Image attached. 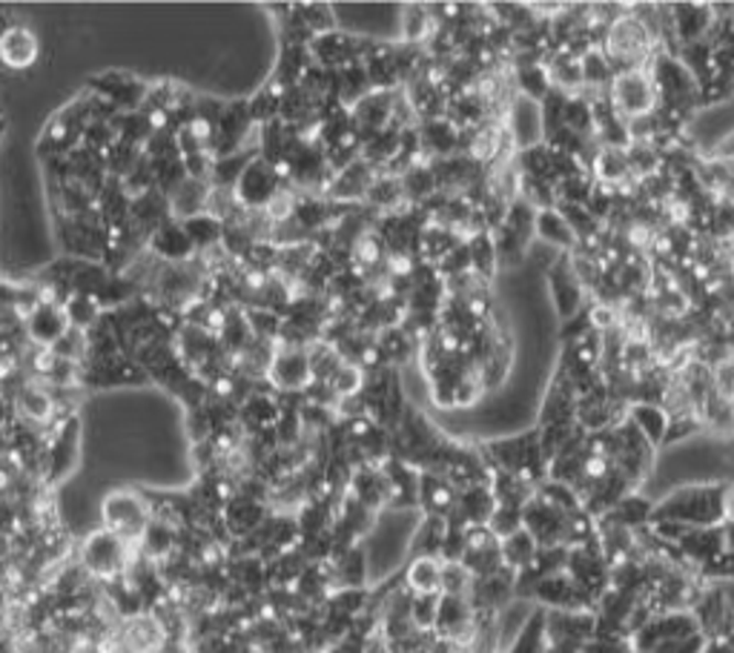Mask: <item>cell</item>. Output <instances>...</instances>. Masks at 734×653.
I'll return each instance as SVG.
<instances>
[{"instance_id": "1", "label": "cell", "mask_w": 734, "mask_h": 653, "mask_svg": "<svg viewBox=\"0 0 734 653\" xmlns=\"http://www.w3.org/2000/svg\"><path fill=\"white\" fill-rule=\"evenodd\" d=\"M728 482H703L671 490L651 510V522H675L683 528H717L723 524V496Z\"/></svg>"}, {"instance_id": "2", "label": "cell", "mask_w": 734, "mask_h": 653, "mask_svg": "<svg viewBox=\"0 0 734 653\" xmlns=\"http://www.w3.org/2000/svg\"><path fill=\"white\" fill-rule=\"evenodd\" d=\"M480 453L491 473H505V476L523 479L525 485L532 487H539L548 479V458L543 453L537 430L482 444Z\"/></svg>"}, {"instance_id": "3", "label": "cell", "mask_w": 734, "mask_h": 653, "mask_svg": "<svg viewBox=\"0 0 734 653\" xmlns=\"http://www.w3.org/2000/svg\"><path fill=\"white\" fill-rule=\"evenodd\" d=\"M132 553H135V544L124 542V539L116 536L112 530L98 528L92 530V533H87V539L80 544L78 562L95 582H101L103 585V582H112L118 579V576H124Z\"/></svg>"}, {"instance_id": "4", "label": "cell", "mask_w": 734, "mask_h": 653, "mask_svg": "<svg viewBox=\"0 0 734 653\" xmlns=\"http://www.w3.org/2000/svg\"><path fill=\"white\" fill-rule=\"evenodd\" d=\"M101 522L103 528L112 530L116 536H121L124 542L139 544L141 533L153 519V510H150V501H146L144 490H135V487H118L101 499Z\"/></svg>"}, {"instance_id": "5", "label": "cell", "mask_w": 734, "mask_h": 653, "mask_svg": "<svg viewBox=\"0 0 734 653\" xmlns=\"http://www.w3.org/2000/svg\"><path fill=\"white\" fill-rule=\"evenodd\" d=\"M609 103L617 112L620 121L632 124L640 118L655 115L657 112V89L655 80L646 69H632V73L614 75L609 87Z\"/></svg>"}, {"instance_id": "6", "label": "cell", "mask_w": 734, "mask_h": 653, "mask_svg": "<svg viewBox=\"0 0 734 653\" xmlns=\"http://www.w3.org/2000/svg\"><path fill=\"white\" fill-rule=\"evenodd\" d=\"M284 187H287V181L282 178V173H278L270 161L255 155L248 167H244V173L239 175V181H235L233 187V196L235 201H239L241 210L264 212L270 207V201H273Z\"/></svg>"}, {"instance_id": "7", "label": "cell", "mask_w": 734, "mask_h": 653, "mask_svg": "<svg viewBox=\"0 0 734 653\" xmlns=\"http://www.w3.org/2000/svg\"><path fill=\"white\" fill-rule=\"evenodd\" d=\"M577 513H566V510L554 508L551 501L534 494L523 508V528L532 533L539 547H568L571 544V519Z\"/></svg>"}, {"instance_id": "8", "label": "cell", "mask_w": 734, "mask_h": 653, "mask_svg": "<svg viewBox=\"0 0 734 653\" xmlns=\"http://www.w3.org/2000/svg\"><path fill=\"white\" fill-rule=\"evenodd\" d=\"M313 381L310 373V356L307 347H287V344H276L273 362L267 370V385L278 392V396H296L305 392Z\"/></svg>"}, {"instance_id": "9", "label": "cell", "mask_w": 734, "mask_h": 653, "mask_svg": "<svg viewBox=\"0 0 734 653\" xmlns=\"http://www.w3.org/2000/svg\"><path fill=\"white\" fill-rule=\"evenodd\" d=\"M41 60V37L30 21H21L0 32V64L12 75H30Z\"/></svg>"}, {"instance_id": "10", "label": "cell", "mask_w": 734, "mask_h": 653, "mask_svg": "<svg viewBox=\"0 0 734 653\" xmlns=\"http://www.w3.org/2000/svg\"><path fill=\"white\" fill-rule=\"evenodd\" d=\"M66 330H69V319H66L64 305H55V301H41V305L23 319V333H26V339H30L37 350L55 347V344L64 339Z\"/></svg>"}, {"instance_id": "11", "label": "cell", "mask_w": 734, "mask_h": 653, "mask_svg": "<svg viewBox=\"0 0 734 653\" xmlns=\"http://www.w3.org/2000/svg\"><path fill=\"white\" fill-rule=\"evenodd\" d=\"M548 281H551V296L554 305H557V312H560V319L568 321L574 319L577 312L585 310V287L577 278L574 267H571V258L568 253H562V258L551 267L548 273Z\"/></svg>"}, {"instance_id": "12", "label": "cell", "mask_w": 734, "mask_h": 653, "mask_svg": "<svg viewBox=\"0 0 734 653\" xmlns=\"http://www.w3.org/2000/svg\"><path fill=\"white\" fill-rule=\"evenodd\" d=\"M146 253L153 255L155 262L164 264L193 262L198 255L196 247H193V241H189V235L184 233L182 221H173V218L150 235V241H146Z\"/></svg>"}, {"instance_id": "13", "label": "cell", "mask_w": 734, "mask_h": 653, "mask_svg": "<svg viewBox=\"0 0 734 653\" xmlns=\"http://www.w3.org/2000/svg\"><path fill=\"white\" fill-rule=\"evenodd\" d=\"M459 490L439 473H419V490H416V508L425 516L451 519L457 513Z\"/></svg>"}, {"instance_id": "14", "label": "cell", "mask_w": 734, "mask_h": 653, "mask_svg": "<svg viewBox=\"0 0 734 653\" xmlns=\"http://www.w3.org/2000/svg\"><path fill=\"white\" fill-rule=\"evenodd\" d=\"M210 181H201V178H182V181L175 184L169 189L167 196V207H169V218L173 221H187L193 215H201L207 212V198H210Z\"/></svg>"}, {"instance_id": "15", "label": "cell", "mask_w": 734, "mask_h": 653, "mask_svg": "<svg viewBox=\"0 0 734 653\" xmlns=\"http://www.w3.org/2000/svg\"><path fill=\"white\" fill-rule=\"evenodd\" d=\"M402 588L410 596H442V560L414 556L399 574Z\"/></svg>"}, {"instance_id": "16", "label": "cell", "mask_w": 734, "mask_h": 653, "mask_svg": "<svg viewBox=\"0 0 734 653\" xmlns=\"http://www.w3.org/2000/svg\"><path fill=\"white\" fill-rule=\"evenodd\" d=\"M625 419L632 421L634 430H637L655 451L666 444V433H669L671 419L660 405H651V401H634V405L625 407Z\"/></svg>"}, {"instance_id": "17", "label": "cell", "mask_w": 734, "mask_h": 653, "mask_svg": "<svg viewBox=\"0 0 734 653\" xmlns=\"http://www.w3.org/2000/svg\"><path fill=\"white\" fill-rule=\"evenodd\" d=\"M534 235H539V241H546L551 247L562 250V253H571V250L580 247L574 230L568 226V221L562 218V212L554 207V210H539L537 221H534Z\"/></svg>"}, {"instance_id": "18", "label": "cell", "mask_w": 734, "mask_h": 653, "mask_svg": "<svg viewBox=\"0 0 734 653\" xmlns=\"http://www.w3.org/2000/svg\"><path fill=\"white\" fill-rule=\"evenodd\" d=\"M500 553H502V565L511 567L514 574L525 571V567L532 565L534 556L539 553V544L534 542V536L525 528H519L511 536L500 539Z\"/></svg>"}, {"instance_id": "19", "label": "cell", "mask_w": 734, "mask_h": 653, "mask_svg": "<svg viewBox=\"0 0 734 653\" xmlns=\"http://www.w3.org/2000/svg\"><path fill=\"white\" fill-rule=\"evenodd\" d=\"M184 233L189 235L196 253H210V250L221 247V239H224V224L219 218H212L210 212H201V215H193L187 221H182Z\"/></svg>"}, {"instance_id": "20", "label": "cell", "mask_w": 734, "mask_h": 653, "mask_svg": "<svg viewBox=\"0 0 734 653\" xmlns=\"http://www.w3.org/2000/svg\"><path fill=\"white\" fill-rule=\"evenodd\" d=\"M64 312H66V319H69V326L89 333V330L101 321L103 307L98 298L80 296V292H69L64 301Z\"/></svg>"}, {"instance_id": "21", "label": "cell", "mask_w": 734, "mask_h": 653, "mask_svg": "<svg viewBox=\"0 0 734 653\" xmlns=\"http://www.w3.org/2000/svg\"><path fill=\"white\" fill-rule=\"evenodd\" d=\"M296 12L313 37L336 32V18L328 3H302V7H296Z\"/></svg>"}, {"instance_id": "22", "label": "cell", "mask_w": 734, "mask_h": 653, "mask_svg": "<svg viewBox=\"0 0 734 653\" xmlns=\"http://www.w3.org/2000/svg\"><path fill=\"white\" fill-rule=\"evenodd\" d=\"M473 585V574L462 562H442V596L468 599Z\"/></svg>"}, {"instance_id": "23", "label": "cell", "mask_w": 734, "mask_h": 653, "mask_svg": "<svg viewBox=\"0 0 734 653\" xmlns=\"http://www.w3.org/2000/svg\"><path fill=\"white\" fill-rule=\"evenodd\" d=\"M437 610H439V596H410V619L423 633L434 631L437 624Z\"/></svg>"}, {"instance_id": "24", "label": "cell", "mask_w": 734, "mask_h": 653, "mask_svg": "<svg viewBox=\"0 0 734 653\" xmlns=\"http://www.w3.org/2000/svg\"><path fill=\"white\" fill-rule=\"evenodd\" d=\"M723 522L734 524V482L726 485V496H723Z\"/></svg>"}]
</instances>
